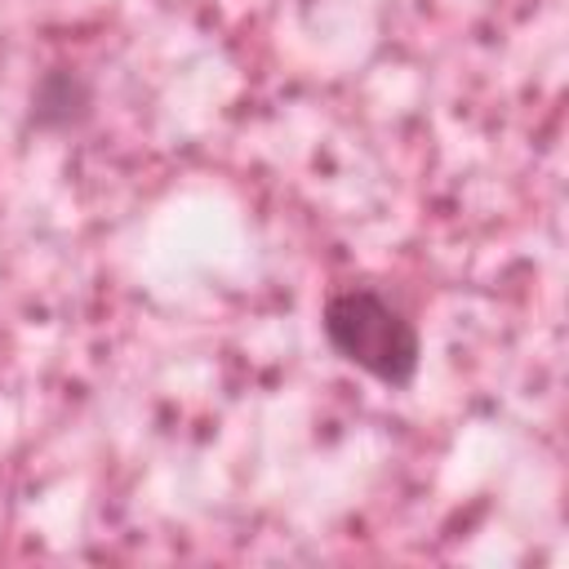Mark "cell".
Instances as JSON below:
<instances>
[{
    "instance_id": "6da1fadb",
    "label": "cell",
    "mask_w": 569,
    "mask_h": 569,
    "mask_svg": "<svg viewBox=\"0 0 569 569\" xmlns=\"http://www.w3.org/2000/svg\"><path fill=\"white\" fill-rule=\"evenodd\" d=\"M325 338L329 347L356 365L360 373L387 382V387H409L422 360L418 329L391 307L378 289H338L325 302Z\"/></svg>"
},
{
    "instance_id": "7a4b0ae2",
    "label": "cell",
    "mask_w": 569,
    "mask_h": 569,
    "mask_svg": "<svg viewBox=\"0 0 569 569\" xmlns=\"http://www.w3.org/2000/svg\"><path fill=\"white\" fill-rule=\"evenodd\" d=\"M89 107H93V89L71 67L44 71L40 84L31 89V120H36V129H49V133H62V129L84 124L89 120Z\"/></svg>"
}]
</instances>
